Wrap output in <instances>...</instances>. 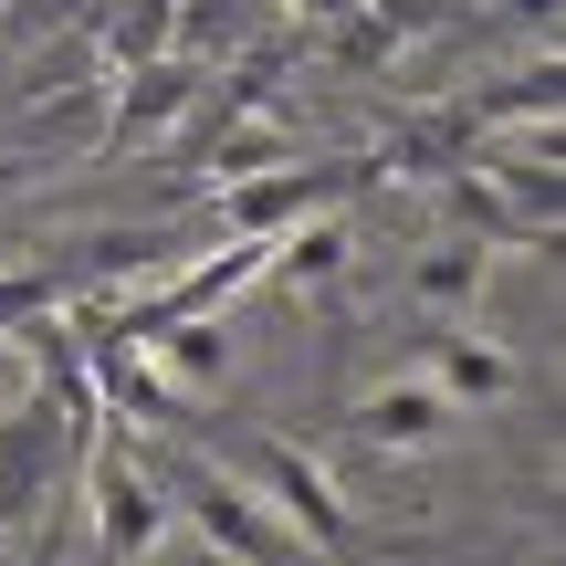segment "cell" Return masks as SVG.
<instances>
[{"label": "cell", "mask_w": 566, "mask_h": 566, "mask_svg": "<svg viewBox=\"0 0 566 566\" xmlns=\"http://www.w3.org/2000/svg\"><path fill=\"white\" fill-rule=\"evenodd\" d=\"M158 493H179L189 525H200L221 556H242V566H325V556L273 514V504H252V493L231 483V472H210V462H168V472H158Z\"/></svg>", "instance_id": "1"}, {"label": "cell", "mask_w": 566, "mask_h": 566, "mask_svg": "<svg viewBox=\"0 0 566 566\" xmlns=\"http://www.w3.org/2000/svg\"><path fill=\"white\" fill-rule=\"evenodd\" d=\"M242 462H252V483L273 493V514H283V525H294V535H304V546H315L325 566H346V556H357V525H346V493L325 483V472L304 462V451H283V441H263V430H252V441H242Z\"/></svg>", "instance_id": "2"}, {"label": "cell", "mask_w": 566, "mask_h": 566, "mask_svg": "<svg viewBox=\"0 0 566 566\" xmlns=\"http://www.w3.org/2000/svg\"><path fill=\"white\" fill-rule=\"evenodd\" d=\"M158 535H168L158 472L95 441V566H147V556H158Z\"/></svg>", "instance_id": "3"}, {"label": "cell", "mask_w": 566, "mask_h": 566, "mask_svg": "<svg viewBox=\"0 0 566 566\" xmlns=\"http://www.w3.org/2000/svg\"><path fill=\"white\" fill-rule=\"evenodd\" d=\"M357 179H367V168H263V179H231L221 189V231H263V242H273V231L336 210Z\"/></svg>", "instance_id": "4"}, {"label": "cell", "mask_w": 566, "mask_h": 566, "mask_svg": "<svg viewBox=\"0 0 566 566\" xmlns=\"http://www.w3.org/2000/svg\"><path fill=\"white\" fill-rule=\"evenodd\" d=\"M346 430H357L367 451H430V441H451V399L430 378H399V388H378V399L346 409Z\"/></svg>", "instance_id": "5"}, {"label": "cell", "mask_w": 566, "mask_h": 566, "mask_svg": "<svg viewBox=\"0 0 566 566\" xmlns=\"http://www.w3.org/2000/svg\"><path fill=\"white\" fill-rule=\"evenodd\" d=\"M430 388H441L451 409H493V399L514 388V357H504L493 336H462V325H451V336L430 346Z\"/></svg>", "instance_id": "6"}, {"label": "cell", "mask_w": 566, "mask_h": 566, "mask_svg": "<svg viewBox=\"0 0 566 566\" xmlns=\"http://www.w3.org/2000/svg\"><path fill=\"white\" fill-rule=\"evenodd\" d=\"M147 346H158V367H168V378H189V388H210V378H221V357H231L210 315H179V325H158Z\"/></svg>", "instance_id": "7"}, {"label": "cell", "mask_w": 566, "mask_h": 566, "mask_svg": "<svg viewBox=\"0 0 566 566\" xmlns=\"http://www.w3.org/2000/svg\"><path fill=\"white\" fill-rule=\"evenodd\" d=\"M409 283H420V304H441V315H451V304H472V294H483V242L420 252V273H409Z\"/></svg>", "instance_id": "8"}, {"label": "cell", "mask_w": 566, "mask_h": 566, "mask_svg": "<svg viewBox=\"0 0 566 566\" xmlns=\"http://www.w3.org/2000/svg\"><path fill=\"white\" fill-rule=\"evenodd\" d=\"M74 294H84L74 273H0V336L32 325V315H53V304H74Z\"/></svg>", "instance_id": "9"}]
</instances>
